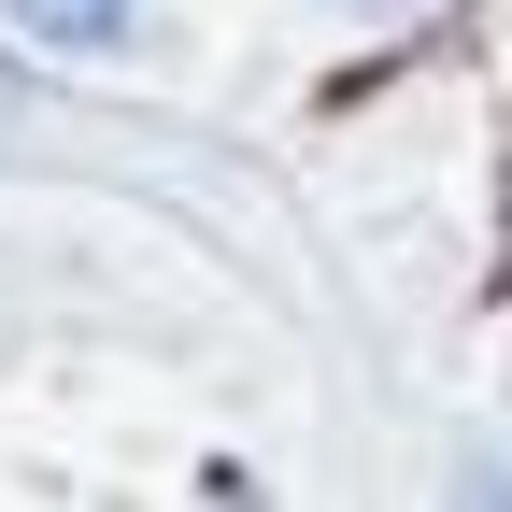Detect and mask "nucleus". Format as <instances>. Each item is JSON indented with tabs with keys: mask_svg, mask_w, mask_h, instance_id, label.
I'll use <instances>...</instances> for the list:
<instances>
[{
	"mask_svg": "<svg viewBox=\"0 0 512 512\" xmlns=\"http://www.w3.org/2000/svg\"><path fill=\"white\" fill-rule=\"evenodd\" d=\"M0 29L43 43V57H114L128 29H143V0H0Z\"/></svg>",
	"mask_w": 512,
	"mask_h": 512,
	"instance_id": "nucleus-1",
	"label": "nucleus"
}]
</instances>
